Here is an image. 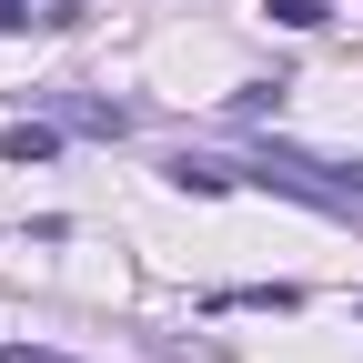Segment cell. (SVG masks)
<instances>
[{"instance_id":"obj_3","label":"cell","mask_w":363,"mask_h":363,"mask_svg":"<svg viewBox=\"0 0 363 363\" xmlns=\"http://www.w3.org/2000/svg\"><path fill=\"white\" fill-rule=\"evenodd\" d=\"M51 152H61L51 121H11V131H0V162H51Z\"/></svg>"},{"instance_id":"obj_5","label":"cell","mask_w":363,"mask_h":363,"mask_svg":"<svg viewBox=\"0 0 363 363\" xmlns=\"http://www.w3.org/2000/svg\"><path fill=\"white\" fill-rule=\"evenodd\" d=\"M0 363H71V353H40V343H0Z\"/></svg>"},{"instance_id":"obj_4","label":"cell","mask_w":363,"mask_h":363,"mask_svg":"<svg viewBox=\"0 0 363 363\" xmlns=\"http://www.w3.org/2000/svg\"><path fill=\"white\" fill-rule=\"evenodd\" d=\"M262 11H272V21H283V30H323V21H333V11H323V0H262Z\"/></svg>"},{"instance_id":"obj_2","label":"cell","mask_w":363,"mask_h":363,"mask_svg":"<svg viewBox=\"0 0 363 363\" xmlns=\"http://www.w3.org/2000/svg\"><path fill=\"white\" fill-rule=\"evenodd\" d=\"M212 313H303L293 283H242V293H212Z\"/></svg>"},{"instance_id":"obj_1","label":"cell","mask_w":363,"mask_h":363,"mask_svg":"<svg viewBox=\"0 0 363 363\" xmlns=\"http://www.w3.org/2000/svg\"><path fill=\"white\" fill-rule=\"evenodd\" d=\"M233 182H262V192H293V202H323V212H353L363 202V162H323V152H283V142H262L242 162H222Z\"/></svg>"}]
</instances>
